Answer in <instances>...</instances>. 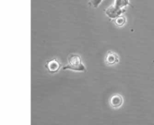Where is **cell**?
Listing matches in <instances>:
<instances>
[{"label": "cell", "instance_id": "3", "mask_svg": "<svg viewBox=\"0 0 154 125\" xmlns=\"http://www.w3.org/2000/svg\"><path fill=\"white\" fill-rule=\"evenodd\" d=\"M45 68L48 69V71L51 74L53 73H56L59 71L60 68V62L59 59H49L46 64H45Z\"/></svg>", "mask_w": 154, "mask_h": 125}, {"label": "cell", "instance_id": "4", "mask_svg": "<svg viewBox=\"0 0 154 125\" xmlns=\"http://www.w3.org/2000/svg\"><path fill=\"white\" fill-rule=\"evenodd\" d=\"M105 61L107 65H116L119 62V56L117 55V53L110 50L106 53V58H105Z\"/></svg>", "mask_w": 154, "mask_h": 125}, {"label": "cell", "instance_id": "5", "mask_svg": "<svg viewBox=\"0 0 154 125\" xmlns=\"http://www.w3.org/2000/svg\"><path fill=\"white\" fill-rule=\"evenodd\" d=\"M124 103V98L122 96L120 95H115L111 97L110 99V105L114 108V109H118L122 106Z\"/></svg>", "mask_w": 154, "mask_h": 125}, {"label": "cell", "instance_id": "2", "mask_svg": "<svg viewBox=\"0 0 154 125\" xmlns=\"http://www.w3.org/2000/svg\"><path fill=\"white\" fill-rule=\"evenodd\" d=\"M126 11V8H118L115 5H111L105 10V13L109 19H116L118 16L122 15Z\"/></svg>", "mask_w": 154, "mask_h": 125}, {"label": "cell", "instance_id": "7", "mask_svg": "<svg viewBox=\"0 0 154 125\" xmlns=\"http://www.w3.org/2000/svg\"><path fill=\"white\" fill-rule=\"evenodd\" d=\"M103 0H88V5L94 7V8H97L98 5L102 3Z\"/></svg>", "mask_w": 154, "mask_h": 125}, {"label": "cell", "instance_id": "6", "mask_svg": "<svg viewBox=\"0 0 154 125\" xmlns=\"http://www.w3.org/2000/svg\"><path fill=\"white\" fill-rule=\"evenodd\" d=\"M126 23V17L125 15H120L117 18H116V23L118 26H124Z\"/></svg>", "mask_w": 154, "mask_h": 125}, {"label": "cell", "instance_id": "1", "mask_svg": "<svg viewBox=\"0 0 154 125\" xmlns=\"http://www.w3.org/2000/svg\"><path fill=\"white\" fill-rule=\"evenodd\" d=\"M73 70V71H78V72H85L87 70L81 57L77 54V53H72L69 54L68 57V63L66 66L62 68V70Z\"/></svg>", "mask_w": 154, "mask_h": 125}]
</instances>
